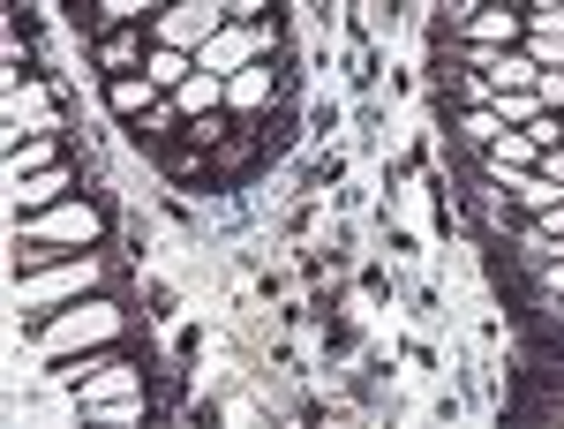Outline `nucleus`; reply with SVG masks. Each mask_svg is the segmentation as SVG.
I'll list each match as a JSON object with an SVG mask.
<instances>
[{"instance_id": "obj_1", "label": "nucleus", "mask_w": 564, "mask_h": 429, "mask_svg": "<svg viewBox=\"0 0 564 429\" xmlns=\"http://www.w3.org/2000/svg\"><path fill=\"white\" fill-rule=\"evenodd\" d=\"M106 242V204L90 196H61L53 212H31L15 226V271H39L53 257H76V249H98Z\"/></svg>"}, {"instance_id": "obj_2", "label": "nucleus", "mask_w": 564, "mask_h": 429, "mask_svg": "<svg viewBox=\"0 0 564 429\" xmlns=\"http://www.w3.org/2000/svg\"><path fill=\"white\" fill-rule=\"evenodd\" d=\"M129 340V309L106 294H84L68 301V309H53V317H39V354L45 362H68V354H90V346H121Z\"/></svg>"}, {"instance_id": "obj_3", "label": "nucleus", "mask_w": 564, "mask_h": 429, "mask_svg": "<svg viewBox=\"0 0 564 429\" xmlns=\"http://www.w3.org/2000/svg\"><path fill=\"white\" fill-rule=\"evenodd\" d=\"M113 279V264L98 257V249H76V257H53L39 271H15V309L23 317H53V309H68V301L98 294Z\"/></svg>"}, {"instance_id": "obj_4", "label": "nucleus", "mask_w": 564, "mask_h": 429, "mask_svg": "<svg viewBox=\"0 0 564 429\" xmlns=\"http://www.w3.org/2000/svg\"><path fill=\"white\" fill-rule=\"evenodd\" d=\"M279 90H286V61H279V53H271V61H249V68L226 76V114H234V121H257V114L279 106Z\"/></svg>"}, {"instance_id": "obj_5", "label": "nucleus", "mask_w": 564, "mask_h": 429, "mask_svg": "<svg viewBox=\"0 0 564 429\" xmlns=\"http://www.w3.org/2000/svg\"><path fill=\"white\" fill-rule=\"evenodd\" d=\"M234 15H218L204 0H174V8H159L151 15V45H181V53H204V39H218Z\"/></svg>"}, {"instance_id": "obj_6", "label": "nucleus", "mask_w": 564, "mask_h": 429, "mask_svg": "<svg viewBox=\"0 0 564 429\" xmlns=\"http://www.w3.org/2000/svg\"><path fill=\"white\" fill-rule=\"evenodd\" d=\"M90 61H98V76H135V68L151 61V23H121V31H98V39H90Z\"/></svg>"}, {"instance_id": "obj_7", "label": "nucleus", "mask_w": 564, "mask_h": 429, "mask_svg": "<svg viewBox=\"0 0 564 429\" xmlns=\"http://www.w3.org/2000/svg\"><path fill=\"white\" fill-rule=\"evenodd\" d=\"M444 39H459V45H520L527 39V8H497V0H489V8H475V15H467L459 31H444Z\"/></svg>"}, {"instance_id": "obj_8", "label": "nucleus", "mask_w": 564, "mask_h": 429, "mask_svg": "<svg viewBox=\"0 0 564 429\" xmlns=\"http://www.w3.org/2000/svg\"><path fill=\"white\" fill-rule=\"evenodd\" d=\"M68 189H76V173H68V167H39V173H23V181H8V196H15V218L53 212Z\"/></svg>"}, {"instance_id": "obj_9", "label": "nucleus", "mask_w": 564, "mask_h": 429, "mask_svg": "<svg viewBox=\"0 0 564 429\" xmlns=\"http://www.w3.org/2000/svg\"><path fill=\"white\" fill-rule=\"evenodd\" d=\"M45 129H61L45 84H15V90H8V143H15V136H45Z\"/></svg>"}, {"instance_id": "obj_10", "label": "nucleus", "mask_w": 564, "mask_h": 429, "mask_svg": "<svg viewBox=\"0 0 564 429\" xmlns=\"http://www.w3.org/2000/svg\"><path fill=\"white\" fill-rule=\"evenodd\" d=\"M159 98H166V90L151 84L143 68H135V76H106V114H113V121H143Z\"/></svg>"}, {"instance_id": "obj_11", "label": "nucleus", "mask_w": 564, "mask_h": 429, "mask_svg": "<svg viewBox=\"0 0 564 429\" xmlns=\"http://www.w3.org/2000/svg\"><path fill=\"white\" fill-rule=\"evenodd\" d=\"M166 98H174L188 121H196V114H218V106H226V76H212V68H188V84L166 90Z\"/></svg>"}, {"instance_id": "obj_12", "label": "nucleus", "mask_w": 564, "mask_h": 429, "mask_svg": "<svg viewBox=\"0 0 564 429\" xmlns=\"http://www.w3.org/2000/svg\"><path fill=\"white\" fill-rule=\"evenodd\" d=\"M39 167H61V136L45 129V136H15L8 143V181H23V173H39Z\"/></svg>"}, {"instance_id": "obj_13", "label": "nucleus", "mask_w": 564, "mask_h": 429, "mask_svg": "<svg viewBox=\"0 0 564 429\" xmlns=\"http://www.w3.org/2000/svg\"><path fill=\"white\" fill-rule=\"evenodd\" d=\"M452 129H459L467 151H489V143L505 136V114H497V106H452Z\"/></svg>"}, {"instance_id": "obj_14", "label": "nucleus", "mask_w": 564, "mask_h": 429, "mask_svg": "<svg viewBox=\"0 0 564 429\" xmlns=\"http://www.w3.org/2000/svg\"><path fill=\"white\" fill-rule=\"evenodd\" d=\"M159 8H166V0H98V8H90V39H98V31H121V23H151Z\"/></svg>"}, {"instance_id": "obj_15", "label": "nucleus", "mask_w": 564, "mask_h": 429, "mask_svg": "<svg viewBox=\"0 0 564 429\" xmlns=\"http://www.w3.org/2000/svg\"><path fill=\"white\" fill-rule=\"evenodd\" d=\"M188 68H196V53H181V45H151V61H143V76H151L159 90H181Z\"/></svg>"}, {"instance_id": "obj_16", "label": "nucleus", "mask_w": 564, "mask_h": 429, "mask_svg": "<svg viewBox=\"0 0 564 429\" xmlns=\"http://www.w3.org/2000/svg\"><path fill=\"white\" fill-rule=\"evenodd\" d=\"M550 204H564V181H550V173L534 167V173L520 181V189H512V212H520V218H534V212H550Z\"/></svg>"}, {"instance_id": "obj_17", "label": "nucleus", "mask_w": 564, "mask_h": 429, "mask_svg": "<svg viewBox=\"0 0 564 429\" xmlns=\"http://www.w3.org/2000/svg\"><path fill=\"white\" fill-rule=\"evenodd\" d=\"M527 226H534L542 242H564V204H550V212H534V218H527Z\"/></svg>"}, {"instance_id": "obj_18", "label": "nucleus", "mask_w": 564, "mask_h": 429, "mask_svg": "<svg viewBox=\"0 0 564 429\" xmlns=\"http://www.w3.org/2000/svg\"><path fill=\"white\" fill-rule=\"evenodd\" d=\"M534 90H542L550 114H564V68H542V84H534Z\"/></svg>"}, {"instance_id": "obj_19", "label": "nucleus", "mask_w": 564, "mask_h": 429, "mask_svg": "<svg viewBox=\"0 0 564 429\" xmlns=\"http://www.w3.org/2000/svg\"><path fill=\"white\" fill-rule=\"evenodd\" d=\"M68 8H76V23H90V8H98V0H68Z\"/></svg>"}, {"instance_id": "obj_20", "label": "nucleus", "mask_w": 564, "mask_h": 429, "mask_svg": "<svg viewBox=\"0 0 564 429\" xmlns=\"http://www.w3.org/2000/svg\"><path fill=\"white\" fill-rule=\"evenodd\" d=\"M204 8H218V15H234V0H204Z\"/></svg>"}, {"instance_id": "obj_21", "label": "nucleus", "mask_w": 564, "mask_h": 429, "mask_svg": "<svg viewBox=\"0 0 564 429\" xmlns=\"http://www.w3.org/2000/svg\"><path fill=\"white\" fill-rule=\"evenodd\" d=\"M497 8H534V0H497Z\"/></svg>"}, {"instance_id": "obj_22", "label": "nucleus", "mask_w": 564, "mask_h": 429, "mask_svg": "<svg viewBox=\"0 0 564 429\" xmlns=\"http://www.w3.org/2000/svg\"><path fill=\"white\" fill-rule=\"evenodd\" d=\"M534 8H564V0H534Z\"/></svg>"}, {"instance_id": "obj_23", "label": "nucleus", "mask_w": 564, "mask_h": 429, "mask_svg": "<svg viewBox=\"0 0 564 429\" xmlns=\"http://www.w3.org/2000/svg\"><path fill=\"white\" fill-rule=\"evenodd\" d=\"M166 8H174V0H166Z\"/></svg>"}]
</instances>
